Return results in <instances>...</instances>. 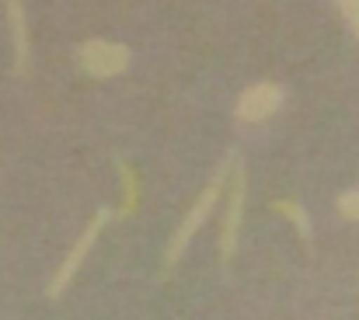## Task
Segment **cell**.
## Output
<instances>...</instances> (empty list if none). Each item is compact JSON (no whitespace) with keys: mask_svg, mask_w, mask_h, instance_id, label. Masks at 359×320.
<instances>
[{"mask_svg":"<svg viewBox=\"0 0 359 320\" xmlns=\"http://www.w3.org/2000/svg\"><path fill=\"white\" fill-rule=\"evenodd\" d=\"M272 209H276L279 216H286V219L297 226V233H300V240H304V244H311V240H314L311 216H307V209H304L300 202H293V199H272Z\"/></svg>","mask_w":359,"mask_h":320,"instance_id":"cell-7","label":"cell"},{"mask_svg":"<svg viewBox=\"0 0 359 320\" xmlns=\"http://www.w3.org/2000/svg\"><path fill=\"white\" fill-rule=\"evenodd\" d=\"M231 164H234V153H231V157H224V164L213 171V178L206 181V188H203V192H199V199L192 202V209L185 213V219L178 223V230L171 233L168 251H164V272H171V268H175V261L185 254L189 240H192V237L199 233V226L213 216L217 202H220V195H224V185H227V178H231Z\"/></svg>","mask_w":359,"mask_h":320,"instance_id":"cell-1","label":"cell"},{"mask_svg":"<svg viewBox=\"0 0 359 320\" xmlns=\"http://www.w3.org/2000/svg\"><path fill=\"white\" fill-rule=\"evenodd\" d=\"M129 46L122 42H109V39H88L77 46V67L95 77V81H109V77H119L129 70Z\"/></svg>","mask_w":359,"mask_h":320,"instance_id":"cell-4","label":"cell"},{"mask_svg":"<svg viewBox=\"0 0 359 320\" xmlns=\"http://www.w3.org/2000/svg\"><path fill=\"white\" fill-rule=\"evenodd\" d=\"M335 7H339V14L346 18L349 32L359 39V0H335Z\"/></svg>","mask_w":359,"mask_h":320,"instance_id":"cell-10","label":"cell"},{"mask_svg":"<svg viewBox=\"0 0 359 320\" xmlns=\"http://www.w3.org/2000/svg\"><path fill=\"white\" fill-rule=\"evenodd\" d=\"M335 209H339V216H342V219L359 223V188H353V192H342V195H339V202H335Z\"/></svg>","mask_w":359,"mask_h":320,"instance_id":"cell-9","label":"cell"},{"mask_svg":"<svg viewBox=\"0 0 359 320\" xmlns=\"http://www.w3.org/2000/svg\"><path fill=\"white\" fill-rule=\"evenodd\" d=\"M4 14H7V32H11V46H14V74L25 77L28 74V18H25V4L21 0H4Z\"/></svg>","mask_w":359,"mask_h":320,"instance_id":"cell-6","label":"cell"},{"mask_svg":"<svg viewBox=\"0 0 359 320\" xmlns=\"http://www.w3.org/2000/svg\"><path fill=\"white\" fill-rule=\"evenodd\" d=\"M109 219H112V209H98V213L91 216V223L84 226V233L74 240V247L63 254L60 268L53 272V279H49V289H46V296H49V300H60V296L70 289L74 275L81 272L84 258H88V254H91V247L98 244V237H102V230H105V223H109Z\"/></svg>","mask_w":359,"mask_h":320,"instance_id":"cell-2","label":"cell"},{"mask_svg":"<svg viewBox=\"0 0 359 320\" xmlns=\"http://www.w3.org/2000/svg\"><path fill=\"white\" fill-rule=\"evenodd\" d=\"M286 102V91L276 84V81H258L251 88H244L238 95V105H234V118L241 125H251V122H265L269 115H276Z\"/></svg>","mask_w":359,"mask_h":320,"instance_id":"cell-5","label":"cell"},{"mask_svg":"<svg viewBox=\"0 0 359 320\" xmlns=\"http://www.w3.org/2000/svg\"><path fill=\"white\" fill-rule=\"evenodd\" d=\"M119 178H122V209L119 219L136 213V202H140V181H136V171L129 167V160H119Z\"/></svg>","mask_w":359,"mask_h":320,"instance_id":"cell-8","label":"cell"},{"mask_svg":"<svg viewBox=\"0 0 359 320\" xmlns=\"http://www.w3.org/2000/svg\"><path fill=\"white\" fill-rule=\"evenodd\" d=\"M244 199H248V174H244L241 157L234 153V164H231V188H227V209H224V219H220V261H224V268H231V261H234V254H238Z\"/></svg>","mask_w":359,"mask_h":320,"instance_id":"cell-3","label":"cell"}]
</instances>
